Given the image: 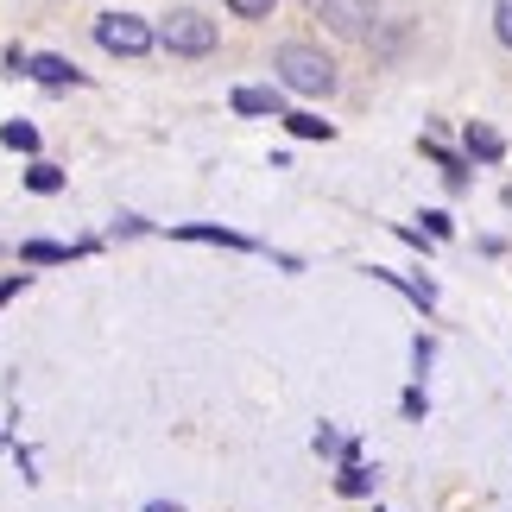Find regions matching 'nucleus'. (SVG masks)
<instances>
[{"mask_svg":"<svg viewBox=\"0 0 512 512\" xmlns=\"http://www.w3.org/2000/svg\"><path fill=\"white\" fill-rule=\"evenodd\" d=\"M272 70H279V89H291V95H329L336 89V64L317 45H298V38L272 51Z\"/></svg>","mask_w":512,"mask_h":512,"instance_id":"nucleus-1","label":"nucleus"},{"mask_svg":"<svg viewBox=\"0 0 512 512\" xmlns=\"http://www.w3.org/2000/svg\"><path fill=\"white\" fill-rule=\"evenodd\" d=\"M159 45L171 57H209L215 51V19H203L196 7H177L165 26H159Z\"/></svg>","mask_w":512,"mask_h":512,"instance_id":"nucleus-2","label":"nucleus"},{"mask_svg":"<svg viewBox=\"0 0 512 512\" xmlns=\"http://www.w3.org/2000/svg\"><path fill=\"white\" fill-rule=\"evenodd\" d=\"M152 38H159V32H152L140 13H102V19H95V45H102L108 57H146Z\"/></svg>","mask_w":512,"mask_h":512,"instance_id":"nucleus-3","label":"nucleus"},{"mask_svg":"<svg viewBox=\"0 0 512 512\" xmlns=\"http://www.w3.org/2000/svg\"><path fill=\"white\" fill-rule=\"evenodd\" d=\"M317 19H329L336 32H348V38H361L367 26H373V0H304Z\"/></svg>","mask_w":512,"mask_h":512,"instance_id":"nucleus-4","label":"nucleus"},{"mask_svg":"<svg viewBox=\"0 0 512 512\" xmlns=\"http://www.w3.org/2000/svg\"><path fill=\"white\" fill-rule=\"evenodd\" d=\"M234 114H272V121H285V89L279 83H241L234 89Z\"/></svg>","mask_w":512,"mask_h":512,"instance_id":"nucleus-5","label":"nucleus"},{"mask_svg":"<svg viewBox=\"0 0 512 512\" xmlns=\"http://www.w3.org/2000/svg\"><path fill=\"white\" fill-rule=\"evenodd\" d=\"M32 83H45V89H83L89 76L70 64V57H57V51H45V57H32Z\"/></svg>","mask_w":512,"mask_h":512,"instance_id":"nucleus-6","label":"nucleus"},{"mask_svg":"<svg viewBox=\"0 0 512 512\" xmlns=\"http://www.w3.org/2000/svg\"><path fill=\"white\" fill-rule=\"evenodd\" d=\"M171 241H209V247H241V253H253V247H260V241H247V234H234V228H215V222L171 228Z\"/></svg>","mask_w":512,"mask_h":512,"instance_id":"nucleus-7","label":"nucleus"},{"mask_svg":"<svg viewBox=\"0 0 512 512\" xmlns=\"http://www.w3.org/2000/svg\"><path fill=\"white\" fill-rule=\"evenodd\" d=\"M462 140H468V159H481V165H500L506 159V133H494L487 121H468Z\"/></svg>","mask_w":512,"mask_h":512,"instance_id":"nucleus-8","label":"nucleus"},{"mask_svg":"<svg viewBox=\"0 0 512 512\" xmlns=\"http://www.w3.org/2000/svg\"><path fill=\"white\" fill-rule=\"evenodd\" d=\"M424 159H437V171H443L449 190H468V159H456V152H449L443 140H430V133H424Z\"/></svg>","mask_w":512,"mask_h":512,"instance_id":"nucleus-9","label":"nucleus"},{"mask_svg":"<svg viewBox=\"0 0 512 512\" xmlns=\"http://www.w3.org/2000/svg\"><path fill=\"white\" fill-rule=\"evenodd\" d=\"M95 241H83V247H64V241H26L19 247V260H32V266H64L70 253H89Z\"/></svg>","mask_w":512,"mask_h":512,"instance_id":"nucleus-10","label":"nucleus"},{"mask_svg":"<svg viewBox=\"0 0 512 512\" xmlns=\"http://www.w3.org/2000/svg\"><path fill=\"white\" fill-rule=\"evenodd\" d=\"M336 494L342 500H361V494H373V475L361 462H342V475H336Z\"/></svg>","mask_w":512,"mask_h":512,"instance_id":"nucleus-11","label":"nucleus"},{"mask_svg":"<svg viewBox=\"0 0 512 512\" xmlns=\"http://www.w3.org/2000/svg\"><path fill=\"white\" fill-rule=\"evenodd\" d=\"M285 127L298 133V140H336V127H329L323 114H304V108H298V114H285Z\"/></svg>","mask_w":512,"mask_h":512,"instance_id":"nucleus-12","label":"nucleus"},{"mask_svg":"<svg viewBox=\"0 0 512 512\" xmlns=\"http://www.w3.org/2000/svg\"><path fill=\"white\" fill-rule=\"evenodd\" d=\"M26 190H38V196H51V190H64V171H57V165H45V159H38V165L26 171Z\"/></svg>","mask_w":512,"mask_h":512,"instance_id":"nucleus-13","label":"nucleus"},{"mask_svg":"<svg viewBox=\"0 0 512 512\" xmlns=\"http://www.w3.org/2000/svg\"><path fill=\"white\" fill-rule=\"evenodd\" d=\"M0 140H7L13 152H38V127L32 121H7V127H0Z\"/></svg>","mask_w":512,"mask_h":512,"instance_id":"nucleus-14","label":"nucleus"},{"mask_svg":"<svg viewBox=\"0 0 512 512\" xmlns=\"http://www.w3.org/2000/svg\"><path fill=\"white\" fill-rule=\"evenodd\" d=\"M272 7H279V0H228L234 19H272Z\"/></svg>","mask_w":512,"mask_h":512,"instance_id":"nucleus-15","label":"nucleus"},{"mask_svg":"<svg viewBox=\"0 0 512 512\" xmlns=\"http://www.w3.org/2000/svg\"><path fill=\"white\" fill-rule=\"evenodd\" d=\"M424 234H430V241H449V234H456V222H449L443 209H424Z\"/></svg>","mask_w":512,"mask_h":512,"instance_id":"nucleus-16","label":"nucleus"},{"mask_svg":"<svg viewBox=\"0 0 512 512\" xmlns=\"http://www.w3.org/2000/svg\"><path fill=\"white\" fill-rule=\"evenodd\" d=\"M494 38L512 51V0H494Z\"/></svg>","mask_w":512,"mask_h":512,"instance_id":"nucleus-17","label":"nucleus"},{"mask_svg":"<svg viewBox=\"0 0 512 512\" xmlns=\"http://www.w3.org/2000/svg\"><path fill=\"white\" fill-rule=\"evenodd\" d=\"M430 361H437V342H430V336H418V342H411V367H418V373H424Z\"/></svg>","mask_w":512,"mask_h":512,"instance_id":"nucleus-18","label":"nucleus"},{"mask_svg":"<svg viewBox=\"0 0 512 512\" xmlns=\"http://www.w3.org/2000/svg\"><path fill=\"white\" fill-rule=\"evenodd\" d=\"M399 411H405V418H424V411H430V399H424V386H411L405 399H399Z\"/></svg>","mask_w":512,"mask_h":512,"instance_id":"nucleus-19","label":"nucleus"},{"mask_svg":"<svg viewBox=\"0 0 512 512\" xmlns=\"http://www.w3.org/2000/svg\"><path fill=\"white\" fill-rule=\"evenodd\" d=\"M26 285H32V272H7V279H0V304H7V298H19Z\"/></svg>","mask_w":512,"mask_h":512,"instance_id":"nucleus-20","label":"nucleus"},{"mask_svg":"<svg viewBox=\"0 0 512 512\" xmlns=\"http://www.w3.org/2000/svg\"><path fill=\"white\" fill-rule=\"evenodd\" d=\"M114 234H152L146 215H114Z\"/></svg>","mask_w":512,"mask_h":512,"instance_id":"nucleus-21","label":"nucleus"},{"mask_svg":"<svg viewBox=\"0 0 512 512\" xmlns=\"http://www.w3.org/2000/svg\"><path fill=\"white\" fill-rule=\"evenodd\" d=\"M146 512H184L177 500H146Z\"/></svg>","mask_w":512,"mask_h":512,"instance_id":"nucleus-22","label":"nucleus"}]
</instances>
